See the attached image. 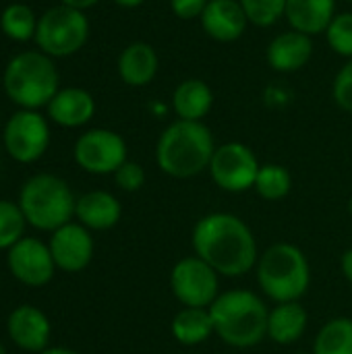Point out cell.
I'll use <instances>...</instances> for the list:
<instances>
[{"mask_svg":"<svg viewBox=\"0 0 352 354\" xmlns=\"http://www.w3.org/2000/svg\"><path fill=\"white\" fill-rule=\"evenodd\" d=\"M290 29L309 37L326 33L336 17V0H288L284 12Z\"/></svg>","mask_w":352,"mask_h":354,"instance_id":"cell-19","label":"cell"},{"mask_svg":"<svg viewBox=\"0 0 352 354\" xmlns=\"http://www.w3.org/2000/svg\"><path fill=\"white\" fill-rule=\"evenodd\" d=\"M259 168L261 166L251 147L241 141H228L216 147L207 170L220 189L228 193H243L255 185Z\"/></svg>","mask_w":352,"mask_h":354,"instance_id":"cell-8","label":"cell"},{"mask_svg":"<svg viewBox=\"0 0 352 354\" xmlns=\"http://www.w3.org/2000/svg\"><path fill=\"white\" fill-rule=\"evenodd\" d=\"M253 189L266 201H280L293 189L290 172L284 166H280V164H266V166L259 168Z\"/></svg>","mask_w":352,"mask_h":354,"instance_id":"cell-26","label":"cell"},{"mask_svg":"<svg viewBox=\"0 0 352 354\" xmlns=\"http://www.w3.org/2000/svg\"><path fill=\"white\" fill-rule=\"evenodd\" d=\"M0 29L6 37L15 39V41H27L31 37H35V29H37V19L31 6L15 2L10 6L4 8V12L0 15Z\"/></svg>","mask_w":352,"mask_h":354,"instance_id":"cell-25","label":"cell"},{"mask_svg":"<svg viewBox=\"0 0 352 354\" xmlns=\"http://www.w3.org/2000/svg\"><path fill=\"white\" fill-rule=\"evenodd\" d=\"M8 268L17 280L27 286H44L54 274V257L50 247L37 239H21L8 251Z\"/></svg>","mask_w":352,"mask_h":354,"instance_id":"cell-12","label":"cell"},{"mask_svg":"<svg viewBox=\"0 0 352 354\" xmlns=\"http://www.w3.org/2000/svg\"><path fill=\"white\" fill-rule=\"evenodd\" d=\"M160 68L158 52L147 41L129 44L118 56V75L129 87H145L149 85Z\"/></svg>","mask_w":352,"mask_h":354,"instance_id":"cell-18","label":"cell"},{"mask_svg":"<svg viewBox=\"0 0 352 354\" xmlns=\"http://www.w3.org/2000/svg\"><path fill=\"white\" fill-rule=\"evenodd\" d=\"M0 354H6V351H4V346L0 344Z\"/></svg>","mask_w":352,"mask_h":354,"instance_id":"cell-37","label":"cell"},{"mask_svg":"<svg viewBox=\"0 0 352 354\" xmlns=\"http://www.w3.org/2000/svg\"><path fill=\"white\" fill-rule=\"evenodd\" d=\"M313 56V37L288 29L284 33H278L266 50V58L268 64L276 71V73H297L303 66L309 64Z\"/></svg>","mask_w":352,"mask_h":354,"instance_id":"cell-15","label":"cell"},{"mask_svg":"<svg viewBox=\"0 0 352 354\" xmlns=\"http://www.w3.org/2000/svg\"><path fill=\"white\" fill-rule=\"evenodd\" d=\"M332 97L344 112L352 114V58L338 71L332 83Z\"/></svg>","mask_w":352,"mask_h":354,"instance_id":"cell-30","label":"cell"},{"mask_svg":"<svg viewBox=\"0 0 352 354\" xmlns=\"http://www.w3.org/2000/svg\"><path fill=\"white\" fill-rule=\"evenodd\" d=\"M8 334L17 346L31 353H44L50 340V322L39 309L23 305L10 313Z\"/></svg>","mask_w":352,"mask_h":354,"instance_id":"cell-17","label":"cell"},{"mask_svg":"<svg viewBox=\"0 0 352 354\" xmlns=\"http://www.w3.org/2000/svg\"><path fill=\"white\" fill-rule=\"evenodd\" d=\"M58 68L44 52L27 50L8 60L2 77L6 95L23 110L48 106L58 93Z\"/></svg>","mask_w":352,"mask_h":354,"instance_id":"cell-4","label":"cell"},{"mask_svg":"<svg viewBox=\"0 0 352 354\" xmlns=\"http://www.w3.org/2000/svg\"><path fill=\"white\" fill-rule=\"evenodd\" d=\"M4 147L21 164L39 160L50 143V127L37 110H19L4 124Z\"/></svg>","mask_w":352,"mask_h":354,"instance_id":"cell-10","label":"cell"},{"mask_svg":"<svg viewBox=\"0 0 352 354\" xmlns=\"http://www.w3.org/2000/svg\"><path fill=\"white\" fill-rule=\"evenodd\" d=\"M218 338L234 348L257 346L268 336L270 311L251 290H228L210 307Z\"/></svg>","mask_w":352,"mask_h":354,"instance_id":"cell-3","label":"cell"},{"mask_svg":"<svg viewBox=\"0 0 352 354\" xmlns=\"http://www.w3.org/2000/svg\"><path fill=\"white\" fill-rule=\"evenodd\" d=\"M118 6H122V8H137V6H141L145 0H114Z\"/></svg>","mask_w":352,"mask_h":354,"instance_id":"cell-35","label":"cell"},{"mask_svg":"<svg viewBox=\"0 0 352 354\" xmlns=\"http://www.w3.org/2000/svg\"><path fill=\"white\" fill-rule=\"evenodd\" d=\"M41 354H79V353L68 351V348H50V351H44Z\"/></svg>","mask_w":352,"mask_h":354,"instance_id":"cell-36","label":"cell"},{"mask_svg":"<svg viewBox=\"0 0 352 354\" xmlns=\"http://www.w3.org/2000/svg\"><path fill=\"white\" fill-rule=\"evenodd\" d=\"M75 160L91 174H114L127 162V143L110 129H91L77 139Z\"/></svg>","mask_w":352,"mask_h":354,"instance_id":"cell-11","label":"cell"},{"mask_svg":"<svg viewBox=\"0 0 352 354\" xmlns=\"http://www.w3.org/2000/svg\"><path fill=\"white\" fill-rule=\"evenodd\" d=\"M25 222L27 220L19 205L10 201H0V249H10L21 241Z\"/></svg>","mask_w":352,"mask_h":354,"instance_id":"cell-28","label":"cell"},{"mask_svg":"<svg viewBox=\"0 0 352 354\" xmlns=\"http://www.w3.org/2000/svg\"><path fill=\"white\" fill-rule=\"evenodd\" d=\"M75 214L85 228L108 230L120 220V203L112 193L91 191L77 199Z\"/></svg>","mask_w":352,"mask_h":354,"instance_id":"cell-21","label":"cell"},{"mask_svg":"<svg viewBox=\"0 0 352 354\" xmlns=\"http://www.w3.org/2000/svg\"><path fill=\"white\" fill-rule=\"evenodd\" d=\"M349 2H352V0H349Z\"/></svg>","mask_w":352,"mask_h":354,"instance_id":"cell-39","label":"cell"},{"mask_svg":"<svg viewBox=\"0 0 352 354\" xmlns=\"http://www.w3.org/2000/svg\"><path fill=\"white\" fill-rule=\"evenodd\" d=\"M89 37V21L83 10L58 4L37 19L35 44L50 58H64L79 52Z\"/></svg>","mask_w":352,"mask_h":354,"instance_id":"cell-7","label":"cell"},{"mask_svg":"<svg viewBox=\"0 0 352 354\" xmlns=\"http://www.w3.org/2000/svg\"><path fill=\"white\" fill-rule=\"evenodd\" d=\"M216 147L214 135L203 122L176 120L160 135L156 162L164 174L185 180L210 168Z\"/></svg>","mask_w":352,"mask_h":354,"instance_id":"cell-2","label":"cell"},{"mask_svg":"<svg viewBox=\"0 0 352 354\" xmlns=\"http://www.w3.org/2000/svg\"><path fill=\"white\" fill-rule=\"evenodd\" d=\"M257 282L276 303L299 301L311 284V268L305 253L290 243H276L257 259Z\"/></svg>","mask_w":352,"mask_h":354,"instance_id":"cell-5","label":"cell"},{"mask_svg":"<svg viewBox=\"0 0 352 354\" xmlns=\"http://www.w3.org/2000/svg\"><path fill=\"white\" fill-rule=\"evenodd\" d=\"M340 268H342V274L344 278L352 284V249H349L344 255H342V261H340Z\"/></svg>","mask_w":352,"mask_h":354,"instance_id":"cell-34","label":"cell"},{"mask_svg":"<svg viewBox=\"0 0 352 354\" xmlns=\"http://www.w3.org/2000/svg\"><path fill=\"white\" fill-rule=\"evenodd\" d=\"M100 0H60V4L64 6H71V8H77V10H87L91 6H95Z\"/></svg>","mask_w":352,"mask_h":354,"instance_id":"cell-33","label":"cell"},{"mask_svg":"<svg viewBox=\"0 0 352 354\" xmlns=\"http://www.w3.org/2000/svg\"><path fill=\"white\" fill-rule=\"evenodd\" d=\"M326 39L328 46L344 56V58H352V12H340L334 17V21L330 23V27L326 29Z\"/></svg>","mask_w":352,"mask_h":354,"instance_id":"cell-29","label":"cell"},{"mask_svg":"<svg viewBox=\"0 0 352 354\" xmlns=\"http://www.w3.org/2000/svg\"><path fill=\"white\" fill-rule=\"evenodd\" d=\"M172 336L183 346H197L216 334L210 309L203 307H183L172 319Z\"/></svg>","mask_w":352,"mask_h":354,"instance_id":"cell-23","label":"cell"},{"mask_svg":"<svg viewBox=\"0 0 352 354\" xmlns=\"http://www.w3.org/2000/svg\"><path fill=\"white\" fill-rule=\"evenodd\" d=\"M193 249L220 276L239 278L257 263V243L251 228L232 214L203 216L193 228Z\"/></svg>","mask_w":352,"mask_h":354,"instance_id":"cell-1","label":"cell"},{"mask_svg":"<svg viewBox=\"0 0 352 354\" xmlns=\"http://www.w3.org/2000/svg\"><path fill=\"white\" fill-rule=\"evenodd\" d=\"M301 354H313V353H301Z\"/></svg>","mask_w":352,"mask_h":354,"instance_id":"cell-38","label":"cell"},{"mask_svg":"<svg viewBox=\"0 0 352 354\" xmlns=\"http://www.w3.org/2000/svg\"><path fill=\"white\" fill-rule=\"evenodd\" d=\"M114 180L116 185L127 191V193H135L145 185V170L137 164V162H124L116 172H114Z\"/></svg>","mask_w":352,"mask_h":354,"instance_id":"cell-31","label":"cell"},{"mask_svg":"<svg viewBox=\"0 0 352 354\" xmlns=\"http://www.w3.org/2000/svg\"><path fill=\"white\" fill-rule=\"evenodd\" d=\"M218 272L197 255L180 259L170 274V288L185 307L210 309L220 297Z\"/></svg>","mask_w":352,"mask_h":354,"instance_id":"cell-9","label":"cell"},{"mask_svg":"<svg viewBox=\"0 0 352 354\" xmlns=\"http://www.w3.org/2000/svg\"><path fill=\"white\" fill-rule=\"evenodd\" d=\"M19 207L31 226L39 230H58L71 222L77 201L62 178L37 174L23 185Z\"/></svg>","mask_w":352,"mask_h":354,"instance_id":"cell-6","label":"cell"},{"mask_svg":"<svg viewBox=\"0 0 352 354\" xmlns=\"http://www.w3.org/2000/svg\"><path fill=\"white\" fill-rule=\"evenodd\" d=\"M313 354H352V319H330L315 338Z\"/></svg>","mask_w":352,"mask_h":354,"instance_id":"cell-24","label":"cell"},{"mask_svg":"<svg viewBox=\"0 0 352 354\" xmlns=\"http://www.w3.org/2000/svg\"><path fill=\"white\" fill-rule=\"evenodd\" d=\"M207 2L210 0H170V8L178 19L193 21V19H199L203 15Z\"/></svg>","mask_w":352,"mask_h":354,"instance_id":"cell-32","label":"cell"},{"mask_svg":"<svg viewBox=\"0 0 352 354\" xmlns=\"http://www.w3.org/2000/svg\"><path fill=\"white\" fill-rule=\"evenodd\" d=\"M307 328V311L299 301L278 303L268 317V338L276 344H295Z\"/></svg>","mask_w":352,"mask_h":354,"instance_id":"cell-22","label":"cell"},{"mask_svg":"<svg viewBox=\"0 0 352 354\" xmlns=\"http://www.w3.org/2000/svg\"><path fill=\"white\" fill-rule=\"evenodd\" d=\"M239 2L251 25L272 27L284 17L288 0H239Z\"/></svg>","mask_w":352,"mask_h":354,"instance_id":"cell-27","label":"cell"},{"mask_svg":"<svg viewBox=\"0 0 352 354\" xmlns=\"http://www.w3.org/2000/svg\"><path fill=\"white\" fill-rule=\"evenodd\" d=\"M54 263L64 272H81L93 257V241L83 224H64L54 230L50 241Z\"/></svg>","mask_w":352,"mask_h":354,"instance_id":"cell-13","label":"cell"},{"mask_svg":"<svg viewBox=\"0 0 352 354\" xmlns=\"http://www.w3.org/2000/svg\"><path fill=\"white\" fill-rule=\"evenodd\" d=\"M199 21L205 35L220 44L241 39L251 25L239 0H210Z\"/></svg>","mask_w":352,"mask_h":354,"instance_id":"cell-14","label":"cell"},{"mask_svg":"<svg viewBox=\"0 0 352 354\" xmlns=\"http://www.w3.org/2000/svg\"><path fill=\"white\" fill-rule=\"evenodd\" d=\"M48 116L66 129L83 127L87 124L95 114V100L87 89L81 87H64L58 89V93L52 97V102L46 106Z\"/></svg>","mask_w":352,"mask_h":354,"instance_id":"cell-16","label":"cell"},{"mask_svg":"<svg viewBox=\"0 0 352 354\" xmlns=\"http://www.w3.org/2000/svg\"><path fill=\"white\" fill-rule=\"evenodd\" d=\"M214 106V91L201 79H187L172 93V110L178 120L203 122Z\"/></svg>","mask_w":352,"mask_h":354,"instance_id":"cell-20","label":"cell"}]
</instances>
